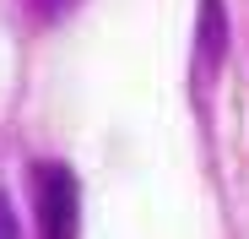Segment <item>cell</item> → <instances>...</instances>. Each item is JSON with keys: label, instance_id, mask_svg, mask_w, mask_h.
I'll return each instance as SVG.
<instances>
[{"label": "cell", "instance_id": "obj_1", "mask_svg": "<svg viewBox=\"0 0 249 239\" xmlns=\"http://www.w3.org/2000/svg\"><path fill=\"white\" fill-rule=\"evenodd\" d=\"M38 223L44 239H76V179L65 163H38Z\"/></svg>", "mask_w": 249, "mask_h": 239}, {"label": "cell", "instance_id": "obj_3", "mask_svg": "<svg viewBox=\"0 0 249 239\" xmlns=\"http://www.w3.org/2000/svg\"><path fill=\"white\" fill-rule=\"evenodd\" d=\"M38 11H60V6H71V0H33Z\"/></svg>", "mask_w": 249, "mask_h": 239}, {"label": "cell", "instance_id": "obj_2", "mask_svg": "<svg viewBox=\"0 0 249 239\" xmlns=\"http://www.w3.org/2000/svg\"><path fill=\"white\" fill-rule=\"evenodd\" d=\"M0 239H22V228H17V207H11L6 190H0Z\"/></svg>", "mask_w": 249, "mask_h": 239}]
</instances>
